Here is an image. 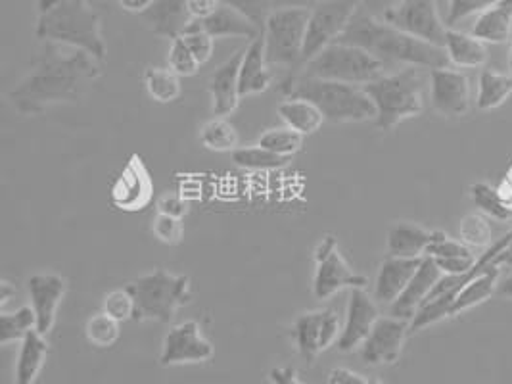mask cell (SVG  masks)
<instances>
[{"label":"cell","mask_w":512,"mask_h":384,"mask_svg":"<svg viewBox=\"0 0 512 384\" xmlns=\"http://www.w3.org/2000/svg\"><path fill=\"white\" fill-rule=\"evenodd\" d=\"M100 64L79 48L45 43L33 70L10 91L14 108L35 116L50 106L75 102L100 77Z\"/></svg>","instance_id":"1"},{"label":"cell","mask_w":512,"mask_h":384,"mask_svg":"<svg viewBox=\"0 0 512 384\" xmlns=\"http://www.w3.org/2000/svg\"><path fill=\"white\" fill-rule=\"evenodd\" d=\"M338 43H346V45L367 50L386 66V70L407 66V68H426L432 72V70L449 68L451 64L445 48L424 43L417 37L407 35L394 25L380 18H374L361 6L353 14L350 25L346 27Z\"/></svg>","instance_id":"2"},{"label":"cell","mask_w":512,"mask_h":384,"mask_svg":"<svg viewBox=\"0 0 512 384\" xmlns=\"http://www.w3.org/2000/svg\"><path fill=\"white\" fill-rule=\"evenodd\" d=\"M35 35L43 43L79 48L98 62L108 54L102 20L87 0H37Z\"/></svg>","instance_id":"3"},{"label":"cell","mask_w":512,"mask_h":384,"mask_svg":"<svg viewBox=\"0 0 512 384\" xmlns=\"http://www.w3.org/2000/svg\"><path fill=\"white\" fill-rule=\"evenodd\" d=\"M282 93L288 98H303L313 102L330 123L376 120L373 98L367 95L365 87L361 85L294 75L282 83Z\"/></svg>","instance_id":"4"},{"label":"cell","mask_w":512,"mask_h":384,"mask_svg":"<svg viewBox=\"0 0 512 384\" xmlns=\"http://www.w3.org/2000/svg\"><path fill=\"white\" fill-rule=\"evenodd\" d=\"M365 91L376 106V125L382 131H390L401 121L422 114L426 77L420 68H403L374 79L365 85Z\"/></svg>","instance_id":"5"},{"label":"cell","mask_w":512,"mask_h":384,"mask_svg":"<svg viewBox=\"0 0 512 384\" xmlns=\"http://www.w3.org/2000/svg\"><path fill=\"white\" fill-rule=\"evenodd\" d=\"M127 287L137 302L135 321L169 323L177 310L187 306L192 298L187 275H175L163 269L146 273Z\"/></svg>","instance_id":"6"},{"label":"cell","mask_w":512,"mask_h":384,"mask_svg":"<svg viewBox=\"0 0 512 384\" xmlns=\"http://www.w3.org/2000/svg\"><path fill=\"white\" fill-rule=\"evenodd\" d=\"M384 72L386 66L367 50L336 41L309 60L296 75L365 87L382 77Z\"/></svg>","instance_id":"7"},{"label":"cell","mask_w":512,"mask_h":384,"mask_svg":"<svg viewBox=\"0 0 512 384\" xmlns=\"http://www.w3.org/2000/svg\"><path fill=\"white\" fill-rule=\"evenodd\" d=\"M311 10H275L263 29L265 58L271 68H302L303 45Z\"/></svg>","instance_id":"8"},{"label":"cell","mask_w":512,"mask_h":384,"mask_svg":"<svg viewBox=\"0 0 512 384\" xmlns=\"http://www.w3.org/2000/svg\"><path fill=\"white\" fill-rule=\"evenodd\" d=\"M359 0H321L309 12V24L303 45L302 68L313 60L321 50L336 43L346 27L350 25L353 14L359 10ZM300 68V70H302Z\"/></svg>","instance_id":"9"},{"label":"cell","mask_w":512,"mask_h":384,"mask_svg":"<svg viewBox=\"0 0 512 384\" xmlns=\"http://www.w3.org/2000/svg\"><path fill=\"white\" fill-rule=\"evenodd\" d=\"M382 20L424 43L445 45L449 27L440 18L438 0H399Z\"/></svg>","instance_id":"10"},{"label":"cell","mask_w":512,"mask_h":384,"mask_svg":"<svg viewBox=\"0 0 512 384\" xmlns=\"http://www.w3.org/2000/svg\"><path fill=\"white\" fill-rule=\"evenodd\" d=\"M315 277H313V294L317 300H326L342 288H363L367 279L351 269L350 264L338 250L334 237H325L315 250Z\"/></svg>","instance_id":"11"},{"label":"cell","mask_w":512,"mask_h":384,"mask_svg":"<svg viewBox=\"0 0 512 384\" xmlns=\"http://www.w3.org/2000/svg\"><path fill=\"white\" fill-rule=\"evenodd\" d=\"M294 340L305 363L315 360L330 346L338 344L342 335V323L332 308L302 313L294 323Z\"/></svg>","instance_id":"12"},{"label":"cell","mask_w":512,"mask_h":384,"mask_svg":"<svg viewBox=\"0 0 512 384\" xmlns=\"http://www.w3.org/2000/svg\"><path fill=\"white\" fill-rule=\"evenodd\" d=\"M213 358V346L196 321H185L169 329L163 338L160 365L173 367L183 363H204Z\"/></svg>","instance_id":"13"},{"label":"cell","mask_w":512,"mask_h":384,"mask_svg":"<svg viewBox=\"0 0 512 384\" xmlns=\"http://www.w3.org/2000/svg\"><path fill=\"white\" fill-rule=\"evenodd\" d=\"M411 333V323L392 315L380 317L359 348L361 360L367 365H392L399 360L407 335Z\"/></svg>","instance_id":"14"},{"label":"cell","mask_w":512,"mask_h":384,"mask_svg":"<svg viewBox=\"0 0 512 384\" xmlns=\"http://www.w3.org/2000/svg\"><path fill=\"white\" fill-rule=\"evenodd\" d=\"M154 194V185L148 169L144 166L140 156H131L125 168L117 175L112 185V204L121 212H142L150 202Z\"/></svg>","instance_id":"15"},{"label":"cell","mask_w":512,"mask_h":384,"mask_svg":"<svg viewBox=\"0 0 512 384\" xmlns=\"http://www.w3.org/2000/svg\"><path fill=\"white\" fill-rule=\"evenodd\" d=\"M432 108L445 118H463L470 110V79L459 70L442 68L430 72Z\"/></svg>","instance_id":"16"},{"label":"cell","mask_w":512,"mask_h":384,"mask_svg":"<svg viewBox=\"0 0 512 384\" xmlns=\"http://www.w3.org/2000/svg\"><path fill=\"white\" fill-rule=\"evenodd\" d=\"M378 319H380V312H378L376 300L365 292V288H351L346 321L342 327V335L336 344L338 350L353 352L361 348L367 336L371 335Z\"/></svg>","instance_id":"17"},{"label":"cell","mask_w":512,"mask_h":384,"mask_svg":"<svg viewBox=\"0 0 512 384\" xmlns=\"http://www.w3.org/2000/svg\"><path fill=\"white\" fill-rule=\"evenodd\" d=\"M27 290L31 308L37 315V331L47 336L54 327L58 306L66 296V279L54 273H37L27 281Z\"/></svg>","instance_id":"18"},{"label":"cell","mask_w":512,"mask_h":384,"mask_svg":"<svg viewBox=\"0 0 512 384\" xmlns=\"http://www.w3.org/2000/svg\"><path fill=\"white\" fill-rule=\"evenodd\" d=\"M442 275L436 262L432 258L424 256L419 271L415 273V277L411 279V283L405 287V290L399 294L396 302L390 306L388 315L411 323L413 317L422 308V304L426 302V298L430 296L432 288L436 287V283L442 279Z\"/></svg>","instance_id":"19"},{"label":"cell","mask_w":512,"mask_h":384,"mask_svg":"<svg viewBox=\"0 0 512 384\" xmlns=\"http://www.w3.org/2000/svg\"><path fill=\"white\" fill-rule=\"evenodd\" d=\"M244 48L238 50L225 64H221L210 77L208 89L211 95V110L217 118H225L233 114L240 102V87H238V75L242 64Z\"/></svg>","instance_id":"20"},{"label":"cell","mask_w":512,"mask_h":384,"mask_svg":"<svg viewBox=\"0 0 512 384\" xmlns=\"http://www.w3.org/2000/svg\"><path fill=\"white\" fill-rule=\"evenodd\" d=\"M424 258H394L388 256L378 269L374 283V300L378 304L392 306L399 294L411 283L415 273L419 271Z\"/></svg>","instance_id":"21"},{"label":"cell","mask_w":512,"mask_h":384,"mask_svg":"<svg viewBox=\"0 0 512 384\" xmlns=\"http://www.w3.org/2000/svg\"><path fill=\"white\" fill-rule=\"evenodd\" d=\"M442 231H428L420 225L401 221L390 227L388 231V256L394 258H424L428 248L438 239H442Z\"/></svg>","instance_id":"22"},{"label":"cell","mask_w":512,"mask_h":384,"mask_svg":"<svg viewBox=\"0 0 512 384\" xmlns=\"http://www.w3.org/2000/svg\"><path fill=\"white\" fill-rule=\"evenodd\" d=\"M144 22L150 31L158 37L177 39L192 24V16L188 12V0H156L144 14Z\"/></svg>","instance_id":"23"},{"label":"cell","mask_w":512,"mask_h":384,"mask_svg":"<svg viewBox=\"0 0 512 384\" xmlns=\"http://www.w3.org/2000/svg\"><path fill=\"white\" fill-rule=\"evenodd\" d=\"M273 83L271 66L265 58V43L263 35L254 39L248 47L244 48L242 64H240V75H238V87L240 96L259 95L265 93Z\"/></svg>","instance_id":"24"},{"label":"cell","mask_w":512,"mask_h":384,"mask_svg":"<svg viewBox=\"0 0 512 384\" xmlns=\"http://www.w3.org/2000/svg\"><path fill=\"white\" fill-rule=\"evenodd\" d=\"M192 27L206 31L213 39H225V37H242V39H257L263 35V31L252 24L248 18H244L240 12H236L231 6L223 4L217 8V12L208 20H192Z\"/></svg>","instance_id":"25"},{"label":"cell","mask_w":512,"mask_h":384,"mask_svg":"<svg viewBox=\"0 0 512 384\" xmlns=\"http://www.w3.org/2000/svg\"><path fill=\"white\" fill-rule=\"evenodd\" d=\"M445 52L449 62L461 70L482 68L489 58V50L484 41L476 39L472 33H463L455 29H447L445 35Z\"/></svg>","instance_id":"26"},{"label":"cell","mask_w":512,"mask_h":384,"mask_svg":"<svg viewBox=\"0 0 512 384\" xmlns=\"http://www.w3.org/2000/svg\"><path fill=\"white\" fill-rule=\"evenodd\" d=\"M48 356L47 336L37 329L25 336L14 367V384H35Z\"/></svg>","instance_id":"27"},{"label":"cell","mask_w":512,"mask_h":384,"mask_svg":"<svg viewBox=\"0 0 512 384\" xmlns=\"http://www.w3.org/2000/svg\"><path fill=\"white\" fill-rule=\"evenodd\" d=\"M472 35L489 45H505L512 37V8L503 2L482 12L472 25Z\"/></svg>","instance_id":"28"},{"label":"cell","mask_w":512,"mask_h":384,"mask_svg":"<svg viewBox=\"0 0 512 384\" xmlns=\"http://www.w3.org/2000/svg\"><path fill=\"white\" fill-rule=\"evenodd\" d=\"M279 116L286 127L298 131L303 137L317 133L326 121L323 112L313 102L303 98L284 100L279 106Z\"/></svg>","instance_id":"29"},{"label":"cell","mask_w":512,"mask_h":384,"mask_svg":"<svg viewBox=\"0 0 512 384\" xmlns=\"http://www.w3.org/2000/svg\"><path fill=\"white\" fill-rule=\"evenodd\" d=\"M499 265H489L488 269L476 277L472 283H468L459 296L455 298V302L449 308V317L461 315V313L468 312L480 304H484L488 298H491L497 290V281H499Z\"/></svg>","instance_id":"30"},{"label":"cell","mask_w":512,"mask_h":384,"mask_svg":"<svg viewBox=\"0 0 512 384\" xmlns=\"http://www.w3.org/2000/svg\"><path fill=\"white\" fill-rule=\"evenodd\" d=\"M512 95L511 73L484 70L478 79V100L476 106L484 112L495 110Z\"/></svg>","instance_id":"31"},{"label":"cell","mask_w":512,"mask_h":384,"mask_svg":"<svg viewBox=\"0 0 512 384\" xmlns=\"http://www.w3.org/2000/svg\"><path fill=\"white\" fill-rule=\"evenodd\" d=\"M144 85L150 98L160 104L175 102L181 96V77L169 68H146Z\"/></svg>","instance_id":"32"},{"label":"cell","mask_w":512,"mask_h":384,"mask_svg":"<svg viewBox=\"0 0 512 384\" xmlns=\"http://www.w3.org/2000/svg\"><path fill=\"white\" fill-rule=\"evenodd\" d=\"M37 329V315L31 306H24L14 313L0 315V344L6 346L16 340H24L25 336Z\"/></svg>","instance_id":"33"},{"label":"cell","mask_w":512,"mask_h":384,"mask_svg":"<svg viewBox=\"0 0 512 384\" xmlns=\"http://www.w3.org/2000/svg\"><path fill=\"white\" fill-rule=\"evenodd\" d=\"M200 141L213 152H234L238 148V131L233 123L213 118L200 129Z\"/></svg>","instance_id":"34"},{"label":"cell","mask_w":512,"mask_h":384,"mask_svg":"<svg viewBox=\"0 0 512 384\" xmlns=\"http://www.w3.org/2000/svg\"><path fill=\"white\" fill-rule=\"evenodd\" d=\"M259 146L267 148L269 152L282 156V158H292L294 154H298L302 150L303 135L298 131L290 129V127H277V129H269L259 137Z\"/></svg>","instance_id":"35"},{"label":"cell","mask_w":512,"mask_h":384,"mask_svg":"<svg viewBox=\"0 0 512 384\" xmlns=\"http://www.w3.org/2000/svg\"><path fill=\"white\" fill-rule=\"evenodd\" d=\"M233 162L238 168L267 171V169H279L286 166L288 158L277 156L257 144V146H248V148H236L233 152Z\"/></svg>","instance_id":"36"},{"label":"cell","mask_w":512,"mask_h":384,"mask_svg":"<svg viewBox=\"0 0 512 384\" xmlns=\"http://www.w3.org/2000/svg\"><path fill=\"white\" fill-rule=\"evenodd\" d=\"M119 325L121 323L112 319L108 313H96L93 317H89V321L85 325V336L91 346L106 350V348H112L119 340V335H121Z\"/></svg>","instance_id":"37"},{"label":"cell","mask_w":512,"mask_h":384,"mask_svg":"<svg viewBox=\"0 0 512 384\" xmlns=\"http://www.w3.org/2000/svg\"><path fill=\"white\" fill-rule=\"evenodd\" d=\"M470 196L474 206L489 217H495L499 221H509L512 219V212L507 208V204L503 202L501 194L497 189H493L489 183H474L470 187Z\"/></svg>","instance_id":"38"},{"label":"cell","mask_w":512,"mask_h":384,"mask_svg":"<svg viewBox=\"0 0 512 384\" xmlns=\"http://www.w3.org/2000/svg\"><path fill=\"white\" fill-rule=\"evenodd\" d=\"M459 235L470 248H489L493 244V231L488 217L482 212H474L461 219Z\"/></svg>","instance_id":"39"},{"label":"cell","mask_w":512,"mask_h":384,"mask_svg":"<svg viewBox=\"0 0 512 384\" xmlns=\"http://www.w3.org/2000/svg\"><path fill=\"white\" fill-rule=\"evenodd\" d=\"M102 312L108 313L112 319H116L119 323L135 319L137 302H135V296H133L131 288H116V290L108 292L104 296V302H102Z\"/></svg>","instance_id":"40"},{"label":"cell","mask_w":512,"mask_h":384,"mask_svg":"<svg viewBox=\"0 0 512 384\" xmlns=\"http://www.w3.org/2000/svg\"><path fill=\"white\" fill-rule=\"evenodd\" d=\"M167 62H169V70L177 73L179 77H192L200 70V62L190 52V48L183 41V37H177V39L171 41Z\"/></svg>","instance_id":"41"},{"label":"cell","mask_w":512,"mask_h":384,"mask_svg":"<svg viewBox=\"0 0 512 384\" xmlns=\"http://www.w3.org/2000/svg\"><path fill=\"white\" fill-rule=\"evenodd\" d=\"M221 2L240 12L261 31L265 29L269 16L275 12V0H221Z\"/></svg>","instance_id":"42"},{"label":"cell","mask_w":512,"mask_h":384,"mask_svg":"<svg viewBox=\"0 0 512 384\" xmlns=\"http://www.w3.org/2000/svg\"><path fill=\"white\" fill-rule=\"evenodd\" d=\"M447 16H445V25L453 27L466 20L472 14H482L491 6L503 2V0H447Z\"/></svg>","instance_id":"43"},{"label":"cell","mask_w":512,"mask_h":384,"mask_svg":"<svg viewBox=\"0 0 512 384\" xmlns=\"http://www.w3.org/2000/svg\"><path fill=\"white\" fill-rule=\"evenodd\" d=\"M181 37L187 43L190 52L196 56V60L200 62V66L210 62L211 56H213V48H215V39L211 35H208L202 29H196V27L188 25L187 31Z\"/></svg>","instance_id":"44"},{"label":"cell","mask_w":512,"mask_h":384,"mask_svg":"<svg viewBox=\"0 0 512 384\" xmlns=\"http://www.w3.org/2000/svg\"><path fill=\"white\" fill-rule=\"evenodd\" d=\"M152 233L163 244L177 246L183 240V221L177 217L156 214V217L152 219Z\"/></svg>","instance_id":"45"},{"label":"cell","mask_w":512,"mask_h":384,"mask_svg":"<svg viewBox=\"0 0 512 384\" xmlns=\"http://www.w3.org/2000/svg\"><path fill=\"white\" fill-rule=\"evenodd\" d=\"M426 256H428V258H457V256L470 258V256H474V254H472L470 246H466L463 240L449 239V237L443 233L442 239L436 240V242L428 248Z\"/></svg>","instance_id":"46"},{"label":"cell","mask_w":512,"mask_h":384,"mask_svg":"<svg viewBox=\"0 0 512 384\" xmlns=\"http://www.w3.org/2000/svg\"><path fill=\"white\" fill-rule=\"evenodd\" d=\"M158 214H165V216L177 217L183 219L188 214L187 198H183L181 194H173V192H165L158 202H156Z\"/></svg>","instance_id":"47"},{"label":"cell","mask_w":512,"mask_h":384,"mask_svg":"<svg viewBox=\"0 0 512 384\" xmlns=\"http://www.w3.org/2000/svg\"><path fill=\"white\" fill-rule=\"evenodd\" d=\"M432 260L440 267L443 275H465L474 267L478 258L476 256H470V258L457 256V258H432Z\"/></svg>","instance_id":"48"},{"label":"cell","mask_w":512,"mask_h":384,"mask_svg":"<svg viewBox=\"0 0 512 384\" xmlns=\"http://www.w3.org/2000/svg\"><path fill=\"white\" fill-rule=\"evenodd\" d=\"M221 6V0H188V12L192 20H208Z\"/></svg>","instance_id":"49"},{"label":"cell","mask_w":512,"mask_h":384,"mask_svg":"<svg viewBox=\"0 0 512 384\" xmlns=\"http://www.w3.org/2000/svg\"><path fill=\"white\" fill-rule=\"evenodd\" d=\"M369 381L357 373V371H351L346 367H336L330 371L328 375V384H367Z\"/></svg>","instance_id":"50"},{"label":"cell","mask_w":512,"mask_h":384,"mask_svg":"<svg viewBox=\"0 0 512 384\" xmlns=\"http://www.w3.org/2000/svg\"><path fill=\"white\" fill-rule=\"evenodd\" d=\"M399 0H359L361 8L367 10L374 18H384L394 6H396Z\"/></svg>","instance_id":"51"},{"label":"cell","mask_w":512,"mask_h":384,"mask_svg":"<svg viewBox=\"0 0 512 384\" xmlns=\"http://www.w3.org/2000/svg\"><path fill=\"white\" fill-rule=\"evenodd\" d=\"M269 379L273 384H303L294 367H275L271 369Z\"/></svg>","instance_id":"52"},{"label":"cell","mask_w":512,"mask_h":384,"mask_svg":"<svg viewBox=\"0 0 512 384\" xmlns=\"http://www.w3.org/2000/svg\"><path fill=\"white\" fill-rule=\"evenodd\" d=\"M321 0H275V10H313Z\"/></svg>","instance_id":"53"},{"label":"cell","mask_w":512,"mask_h":384,"mask_svg":"<svg viewBox=\"0 0 512 384\" xmlns=\"http://www.w3.org/2000/svg\"><path fill=\"white\" fill-rule=\"evenodd\" d=\"M156 0H117V4L131 14H144Z\"/></svg>","instance_id":"54"},{"label":"cell","mask_w":512,"mask_h":384,"mask_svg":"<svg viewBox=\"0 0 512 384\" xmlns=\"http://www.w3.org/2000/svg\"><path fill=\"white\" fill-rule=\"evenodd\" d=\"M497 191L501 194L503 202L507 204V208L512 212V164L511 168L507 169V173H505V177H503L501 185L497 187Z\"/></svg>","instance_id":"55"},{"label":"cell","mask_w":512,"mask_h":384,"mask_svg":"<svg viewBox=\"0 0 512 384\" xmlns=\"http://www.w3.org/2000/svg\"><path fill=\"white\" fill-rule=\"evenodd\" d=\"M495 265H512V239L509 244H507V248L495 258Z\"/></svg>","instance_id":"56"},{"label":"cell","mask_w":512,"mask_h":384,"mask_svg":"<svg viewBox=\"0 0 512 384\" xmlns=\"http://www.w3.org/2000/svg\"><path fill=\"white\" fill-rule=\"evenodd\" d=\"M0 290H2V294H0V306L4 308V306H6V302L12 298V294H16V288L12 287L10 283H6V281H4V283L0 285Z\"/></svg>","instance_id":"57"},{"label":"cell","mask_w":512,"mask_h":384,"mask_svg":"<svg viewBox=\"0 0 512 384\" xmlns=\"http://www.w3.org/2000/svg\"><path fill=\"white\" fill-rule=\"evenodd\" d=\"M497 294H499L501 298L511 300L512 302V277H509L503 285H499V287H497Z\"/></svg>","instance_id":"58"},{"label":"cell","mask_w":512,"mask_h":384,"mask_svg":"<svg viewBox=\"0 0 512 384\" xmlns=\"http://www.w3.org/2000/svg\"><path fill=\"white\" fill-rule=\"evenodd\" d=\"M509 70H511V75H512V47H511V54H509Z\"/></svg>","instance_id":"59"},{"label":"cell","mask_w":512,"mask_h":384,"mask_svg":"<svg viewBox=\"0 0 512 384\" xmlns=\"http://www.w3.org/2000/svg\"><path fill=\"white\" fill-rule=\"evenodd\" d=\"M367 384H384L382 381H378V379H373V381H369Z\"/></svg>","instance_id":"60"},{"label":"cell","mask_w":512,"mask_h":384,"mask_svg":"<svg viewBox=\"0 0 512 384\" xmlns=\"http://www.w3.org/2000/svg\"><path fill=\"white\" fill-rule=\"evenodd\" d=\"M503 4H505V6H511L512 8V0H503Z\"/></svg>","instance_id":"61"}]
</instances>
